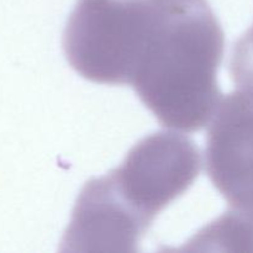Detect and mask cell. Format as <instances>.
<instances>
[{"label": "cell", "instance_id": "6da1fadb", "mask_svg": "<svg viewBox=\"0 0 253 253\" xmlns=\"http://www.w3.org/2000/svg\"><path fill=\"white\" fill-rule=\"evenodd\" d=\"M224 48V31L207 0H127L114 83L132 86L162 126L195 132L224 98L217 84Z\"/></svg>", "mask_w": 253, "mask_h": 253}, {"label": "cell", "instance_id": "7a4b0ae2", "mask_svg": "<svg viewBox=\"0 0 253 253\" xmlns=\"http://www.w3.org/2000/svg\"><path fill=\"white\" fill-rule=\"evenodd\" d=\"M199 170L190 138L166 131L143 138L118 168L86 183L62 251H136L158 212L189 189Z\"/></svg>", "mask_w": 253, "mask_h": 253}, {"label": "cell", "instance_id": "3957f363", "mask_svg": "<svg viewBox=\"0 0 253 253\" xmlns=\"http://www.w3.org/2000/svg\"><path fill=\"white\" fill-rule=\"evenodd\" d=\"M210 180L229 203L225 224L253 246V93L222 98L210 121L205 147Z\"/></svg>", "mask_w": 253, "mask_h": 253}, {"label": "cell", "instance_id": "277c9868", "mask_svg": "<svg viewBox=\"0 0 253 253\" xmlns=\"http://www.w3.org/2000/svg\"><path fill=\"white\" fill-rule=\"evenodd\" d=\"M230 72L237 88L253 93V25L235 43Z\"/></svg>", "mask_w": 253, "mask_h": 253}]
</instances>
